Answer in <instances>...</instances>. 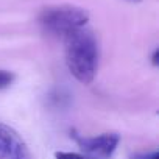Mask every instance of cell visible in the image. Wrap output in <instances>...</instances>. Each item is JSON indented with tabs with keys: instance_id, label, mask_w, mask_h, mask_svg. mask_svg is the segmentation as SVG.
I'll return each instance as SVG.
<instances>
[{
	"instance_id": "cell-1",
	"label": "cell",
	"mask_w": 159,
	"mask_h": 159,
	"mask_svg": "<svg viewBox=\"0 0 159 159\" xmlns=\"http://www.w3.org/2000/svg\"><path fill=\"white\" fill-rule=\"evenodd\" d=\"M64 56L69 72L83 84H91L98 69V42L88 27L76 28L64 38Z\"/></svg>"
},
{
	"instance_id": "cell-2",
	"label": "cell",
	"mask_w": 159,
	"mask_h": 159,
	"mask_svg": "<svg viewBox=\"0 0 159 159\" xmlns=\"http://www.w3.org/2000/svg\"><path fill=\"white\" fill-rule=\"evenodd\" d=\"M89 22V13L75 5H56L44 8L39 14L41 27L53 34L64 38L67 33L86 27Z\"/></svg>"
},
{
	"instance_id": "cell-3",
	"label": "cell",
	"mask_w": 159,
	"mask_h": 159,
	"mask_svg": "<svg viewBox=\"0 0 159 159\" xmlns=\"http://www.w3.org/2000/svg\"><path fill=\"white\" fill-rule=\"evenodd\" d=\"M73 139L83 150V154L92 157V159H111L114 151L119 147L120 136L116 133H105L100 136H80L73 133Z\"/></svg>"
},
{
	"instance_id": "cell-4",
	"label": "cell",
	"mask_w": 159,
	"mask_h": 159,
	"mask_svg": "<svg viewBox=\"0 0 159 159\" xmlns=\"http://www.w3.org/2000/svg\"><path fill=\"white\" fill-rule=\"evenodd\" d=\"M0 159H31L22 137L8 125L0 122Z\"/></svg>"
},
{
	"instance_id": "cell-5",
	"label": "cell",
	"mask_w": 159,
	"mask_h": 159,
	"mask_svg": "<svg viewBox=\"0 0 159 159\" xmlns=\"http://www.w3.org/2000/svg\"><path fill=\"white\" fill-rule=\"evenodd\" d=\"M55 159H92L81 153H72V151H56Z\"/></svg>"
},
{
	"instance_id": "cell-6",
	"label": "cell",
	"mask_w": 159,
	"mask_h": 159,
	"mask_svg": "<svg viewBox=\"0 0 159 159\" xmlns=\"http://www.w3.org/2000/svg\"><path fill=\"white\" fill-rule=\"evenodd\" d=\"M14 80V75L8 70H0V89L8 88Z\"/></svg>"
},
{
	"instance_id": "cell-7",
	"label": "cell",
	"mask_w": 159,
	"mask_h": 159,
	"mask_svg": "<svg viewBox=\"0 0 159 159\" xmlns=\"http://www.w3.org/2000/svg\"><path fill=\"white\" fill-rule=\"evenodd\" d=\"M133 159H159V154H157V151H151V153L136 154V156H133Z\"/></svg>"
},
{
	"instance_id": "cell-8",
	"label": "cell",
	"mask_w": 159,
	"mask_h": 159,
	"mask_svg": "<svg viewBox=\"0 0 159 159\" xmlns=\"http://www.w3.org/2000/svg\"><path fill=\"white\" fill-rule=\"evenodd\" d=\"M157 55H159V50L156 48L154 53H153V64H157Z\"/></svg>"
},
{
	"instance_id": "cell-9",
	"label": "cell",
	"mask_w": 159,
	"mask_h": 159,
	"mask_svg": "<svg viewBox=\"0 0 159 159\" xmlns=\"http://www.w3.org/2000/svg\"><path fill=\"white\" fill-rule=\"evenodd\" d=\"M128 2H131V3H139L140 0H128Z\"/></svg>"
}]
</instances>
